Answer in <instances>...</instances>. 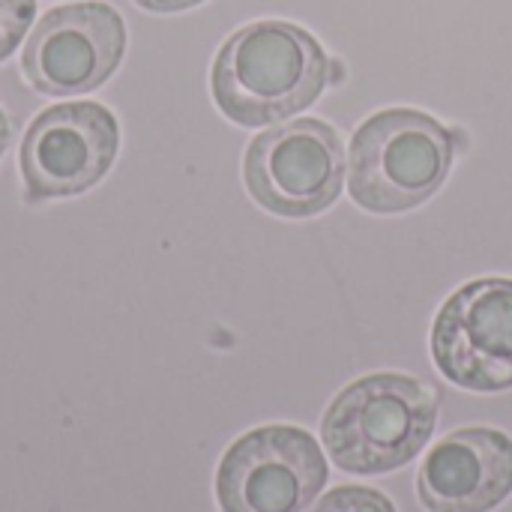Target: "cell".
<instances>
[{
	"mask_svg": "<svg viewBox=\"0 0 512 512\" xmlns=\"http://www.w3.org/2000/svg\"><path fill=\"white\" fill-rule=\"evenodd\" d=\"M330 84L321 42L291 21H252L219 48L210 87L219 111L240 126H276L306 111Z\"/></svg>",
	"mask_w": 512,
	"mask_h": 512,
	"instance_id": "obj_1",
	"label": "cell"
},
{
	"mask_svg": "<svg viewBox=\"0 0 512 512\" xmlns=\"http://www.w3.org/2000/svg\"><path fill=\"white\" fill-rule=\"evenodd\" d=\"M420 501L429 512H492L512 495V438L471 426L441 438L420 465Z\"/></svg>",
	"mask_w": 512,
	"mask_h": 512,
	"instance_id": "obj_9",
	"label": "cell"
},
{
	"mask_svg": "<svg viewBox=\"0 0 512 512\" xmlns=\"http://www.w3.org/2000/svg\"><path fill=\"white\" fill-rule=\"evenodd\" d=\"M249 195L285 219L318 216L345 186V147L339 132L315 117H300L261 132L243 159Z\"/></svg>",
	"mask_w": 512,
	"mask_h": 512,
	"instance_id": "obj_4",
	"label": "cell"
},
{
	"mask_svg": "<svg viewBox=\"0 0 512 512\" xmlns=\"http://www.w3.org/2000/svg\"><path fill=\"white\" fill-rule=\"evenodd\" d=\"M438 423V393L396 372L348 384L327 408L321 438L327 456L348 474L375 477L414 462Z\"/></svg>",
	"mask_w": 512,
	"mask_h": 512,
	"instance_id": "obj_2",
	"label": "cell"
},
{
	"mask_svg": "<svg viewBox=\"0 0 512 512\" xmlns=\"http://www.w3.org/2000/svg\"><path fill=\"white\" fill-rule=\"evenodd\" d=\"M120 150L117 117L99 102L45 108L21 138L18 168L27 201L69 198L96 186Z\"/></svg>",
	"mask_w": 512,
	"mask_h": 512,
	"instance_id": "obj_6",
	"label": "cell"
},
{
	"mask_svg": "<svg viewBox=\"0 0 512 512\" xmlns=\"http://www.w3.org/2000/svg\"><path fill=\"white\" fill-rule=\"evenodd\" d=\"M462 144V132L423 111H378L351 141V198L369 213L414 210L444 186Z\"/></svg>",
	"mask_w": 512,
	"mask_h": 512,
	"instance_id": "obj_3",
	"label": "cell"
},
{
	"mask_svg": "<svg viewBox=\"0 0 512 512\" xmlns=\"http://www.w3.org/2000/svg\"><path fill=\"white\" fill-rule=\"evenodd\" d=\"M321 444L297 426H261L237 438L219 462L222 512H303L327 483Z\"/></svg>",
	"mask_w": 512,
	"mask_h": 512,
	"instance_id": "obj_5",
	"label": "cell"
},
{
	"mask_svg": "<svg viewBox=\"0 0 512 512\" xmlns=\"http://www.w3.org/2000/svg\"><path fill=\"white\" fill-rule=\"evenodd\" d=\"M9 138H12V129H9V120H6V114H3V108H0V156H3V150L9 147Z\"/></svg>",
	"mask_w": 512,
	"mask_h": 512,
	"instance_id": "obj_13",
	"label": "cell"
},
{
	"mask_svg": "<svg viewBox=\"0 0 512 512\" xmlns=\"http://www.w3.org/2000/svg\"><path fill=\"white\" fill-rule=\"evenodd\" d=\"M36 0H0V60H6L30 30Z\"/></svg>",
	"mask_w": 512,
	"mask_h": 512,
	"instance_id": "obj_11",
	"label": "cell"
},
{
	"mask_svg": "<svg viewBox=\"0 0 512 512\" xmlns=\"http://www.w3.org/2000/svg\"><path fill=\"white\" fill-rule=\"evenodd\" d=\"M126 51V24L108 3H69L45 12L33 27L21 69L45 96H75L105 84Z\"/></svg>",
	"mask_w": 512,
	"mask_h": 512,
	"instance_id": "obj_7",
	"label": "cell"
},
{
	"mask_svg": "<svg viewBox=\"0 0 512 512\" xmlns=\"http://www.w3.org/2000/svg\"><path fill=\"white\" fill-rule=\"evenodd\" d=\"M141 9H150V12H183V9H192L204 0H135Z\"/></svg>",
	"mask_w": 512,
	"mask_h": 512,
	"instance_id": "obj_12",
	"label": "cell"
},
{
	"mask_svg": "<svg viewBox=\"0 0 512 512\" xmlns=\"http://www.w3.org/2000/svg\"><path fill=\"white\" fill-rule=\"evenodd\" d=\"M432 357L462 390H512V279L462 285L435 318Z\"/></svg>",
	"mask_w": 512,
	"mask_h": 512,
	"instance_id": "obj_8",
	"label": "cell"
},
{
	"mask_svg": "<svg viewBox=\"0 0 512 512\" xmlns=\"http://www.w3.org/2000/svg\"><path fill=\"white\" fill-rule=\"evenodd\" d=\"M309 512H396L393 501L378 489L366 486H342L324 495Z\"/></svg>",
	"mask_w": 512,
	"mask_h": 512,
	"instance_id": "obj_10",
	"label": "cell"
}]
</instances>
